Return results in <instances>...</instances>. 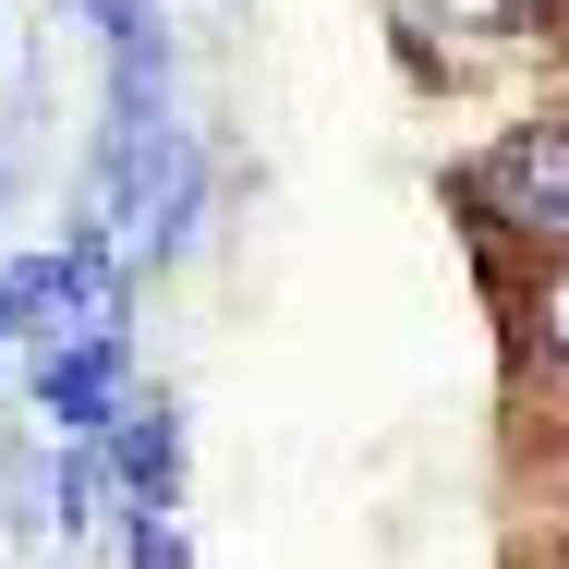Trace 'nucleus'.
I'll list each match as a JSON object with an SVG mask.
<instances>
[{
    "label": "nucleus",
    "instance_id": "423d86ee",
    "mask_svg": "<svg viewBox=\"0 0 569 569\" xmlns=\"http://www.w3.org/2000/svg\"><path fill=\"white\" fill-rule=\"evenodd\" d=\"M110 533H121V569H194V533L158 509H110Z\"/></svg>",
    "mask_w": 569,
    "mask_h": 569
},
{
    "label": "nucleus",
    "instance_id": "7ed1b4c3",
    "mask_svg": "<svg viewBox=\"0 0 569 569\" xmlns=\"http://www.w3.org/2000/svg\"><path fill=\"white\" fill-rule=\"evenodd\" d=\"M98 460H110V509L182 521V497H194V412H182L170 388H133V412L98 437Z\"/></svg>",
    "mask_w": 569,
    "mask_h": 569
},
{
    "label": "nucleus",
    "instance_id": "f03ea898",
    "mask_svg": "<svg viewBox=\"0 0 569 569\" xmlns=\"http://www.w3.org/2000/svg\"><path fill=\"white\" fill-rule=\"evenodd\" d=\"M12 388H24V412H37V449H98L121 412H133V340L86 328V340L12 351Z\"/></svg>",
    "mask_w": 569,
    "mask_h": 569
},
{
    "label": "nucleus",
    "instance_id": "6e6552de",
    "mask_svg": "<svg viewBox=\"0 0 569 569\" xmlns=\"http://www.w3.org/2000/svg\"><path fill=\"white\" fill-rule=\"evenodd\" d=\"M0 207H12V146H0Z\"/></svg>",
    "mask_w": 569,
    "mask_h": 569
},
{
    "label": "nucleus",
    "instance_id": "0eeeda50",
    "mask_svg": "<svg viewBox=\"0 0 569 569\" xmlns=\"http://www.w3.org/2000/svg\"><path fill=\"white\" fill-rule=\"evenodd\" d=\"M12 351H24V340H12V303H0V376H12Z\"/></svg>",
    "mask_w": 569,
    "mask_h": 569
},
{
    "label": "nucleus",
    "instance_id": "39448f33",
    "mask_svg": "<svg viewBox=\"0 0 569 569\" xmlns=\"http://www.w3.org/2000/svg\"><path fill=\"white\" fill-rule=\"evenodd\" d=\"M509 328H521V351L546 363V388L569 400V254H558V267H533V279H521V303H509Z\"/></svg>",
    "mask_w": 569,
    "mask_h": 569
},
{
    "label": "nucleus",
    "instance_id": "f257e3e1",
    "mask_svg": "<svg viewBox=\"0 0 569 569\" xmlns=\"http://www.w3.org/2000/svg\"><path fill=\"white\" fill-rule=\"evenodd\" d=\"M449 207L472 219V254L558 267L569 254V98L497 121V146H472V158L449 170Z\"/></svg>",
    "mask_w": 569,
    "mask_h": 569
},
{
    "label": "nucleus",
    "instance_id": "20e7f679",
    "mask_svg": "<svg viewBox=\"0 0 569 569\" xmlns=\"http://www.w3.org/2000/svg\"><path fill=\"white\" fill-rule=\"evenodd\" d=\"M12 521H24V533L61 521V546L98 533V521H110V460L98 449H24L12 460Z\"/></svg>",
    "mask_w": 569,
    "mask_h": 569
}]
</instances>
